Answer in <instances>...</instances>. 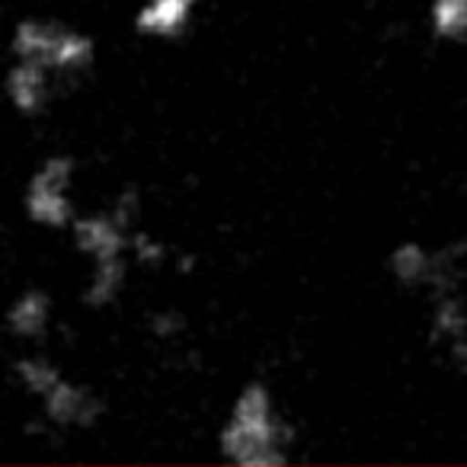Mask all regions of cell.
Listing matches in <instances>:
<instances>
[{"instance_id":"1","label":"cell","mask_w":467,"mask_h":467,"mask_svg":"<svg viewBox=\"0 0 467 467\" xmlns=\"http://www.w3.org/2000/svg\"><path fill=\"white\" fill-rule=\"evenodd\" d=\"M292 426L282 420L269 384L247 381L234 397L231 413L218 432L224 461L237 467H282L288 461Z\"/></svg>"},{"instance_id":"2","label":"cell","mask_w":467,"mask_h":467,"mask_svg":"<svg viewBox=\"0 0 467 467\" xmlns=\"http://www.w3.org/2000/svg\"><path fill=\"white\" fill-rule=\"evenodd\" d=\"M135 199L122 195L112 212L78 214L71 224L74 247L90 260L84 305L109 307L129 279V250H135Z\"/></svg>"},{"instance_id":"3","label":"cell","mask_w":467,"mask_h":467,"mask_svg":"<svg viewBox=\"0 0 467 467\" xmlns=\"http://www.w3.org/2000/svg\"><path fill=\"white\" fill-rule=\"evenodd\" d=\"M14 378L26 394H33L52 426L90 429L103 420V400L93 388L67 378L55 362L42 356H23L14 362Z\"/></svg>"},{"instance_id":"4","label":"cell","mask_w":467,"mask_h":467,"mask_svg":"<svg viewBox=\"0 0 467 467\" xmlns=\"http://www.w3.org/2000/svg\"><path fill=\"white\" fill-rule=\"evenodd\" d=\"M10 58L36 61L48 67L58 80H74L87 74L97 61L93 36L67 26L61 20H20L10 36Z\"/></svg>"},{"instance_id":"5","label":"cell","mask_w":467,"mask_h":467,"mask_svg":"<svg viewBox=\"0 0 467 467\" xmlns=\"http://www.w3.org/2000/svg\"><path fill=\"white\" fill-rule=\"evenodd\" d=\"M74 176H78V161L67 154H52L29 173L26 192H23V208L26 218L48 231H65L78 221V205H74Z\"/></svg>"},{"instance_id":"6","label":"cell","mask_w":467,"mask_h":467,"mask_svg":"<svg viewBox=\"0 0 467 467\" xmlns=\"http://www.w3.org/2000/svg\"><path fill=\"white\" fill-rule=\"evenodd\" d=\"M467 256V241H454L445 247L432 250L416 241H403L390 250L388 273L397 285L403 288H422V292H451L461 288V263Z\"/></svg>"},{"instance_id":"7","label":"cell","mask_w":467,"mask_h":467,"mask_svg":"<svg viewBox=\"0 0 467 467\" xmlns=\"http://www.w3.org/2000/svg\"><path fill=\"white\" fill-rule=\"evenodd\" d=\"M432 311H429V343L454 365L467 371V301L461 298V288L435 292Z\"/></svg>"},{"instance_id":"8","label":"cell","mask_w":467,"mask_h":467,"mask_svg":"<svg viewBox=\"0 0 467 467\" xmlns=\"http://www.w3.org/2000/svg\"><path fill=\"white\" fill-rule=\"evenodd\" d=\"M55 84H61V80L48 67L20 58H14V65L7 67V78H4V90H7L10 106L26 119L42 116L52 106Z\"/></svg>"},{"instance_id":"9","label":"cell","mask_w":467,"mask_h":467,"mask_svg":"<svg viewBox=\"0 0 467 467\" xmlns=\"http://www.w3.org/2000/svg\"><path fill=\"white\" fill-rule=\"evenodd\" d=\"M199 0H144L135 10V33L154 42H176L192 26Z\"/></svg>"},{"instance_id":"10","label":"cell","mask_w":467,"mask_h":467,"mask_svg":"<svg viewBox=\"0 0 467 467\" xmlns=\"http://www.w3.org/2000/svg\"><path fill=\"white\" fill-rule=\"evenodd\" d=\"M52 311H55V301L46 288H23V292L10 301L7 314H4V324H7L10 337L33 343V339H42L48 333Z\"/></svg>"},{"instance_id":"11","label":"cell","mask_w":467,"mask_h":467,"mask_svg":"<svg viewBox=\"0 0 467 467\" xmlns=\"http://www.w3.org/2000/svg\"><path fill=\"white\" fill-rule=\"evenodd\" d=\"M429 29L439 42L464 46L467 42V0H432L429 4Z\"/></svg>"}]
</instances>
